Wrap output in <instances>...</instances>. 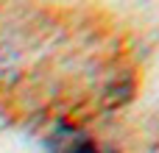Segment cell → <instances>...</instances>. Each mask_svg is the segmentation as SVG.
Instances as JSON below:
<instances>
[{"label": "cell", "mask_w": 159, "mask_h": 153, "mask_svg": "<svg viewBox=\"0 0 159 153\" xmlns=\"http://www.w3.org/2000/svg\"><path fill=\"white\" fill-rule=\"evenodd\" d=\"M87 139H89V137H87L81 128H75V125H59V128L50 134L48 148L53 153H78V148H81Z\"/></svg>", "instance_id": "6da1fadb"}, {"label": "cell", "mask_w": 159, "mask_h": 153, "mask_svg": "<svg viewBox=\"0 0 159 153\" xmlns=\"http://www.w3.org/2000/svg\"><path fill=\"white\" fill-rule=\"evenodd\" d=\"M78 153H120L115 145H106V142H98V139H87L81 148H78Z\"/></svg>", "instance_id": "7a4b0ae2"}]
</instances>
